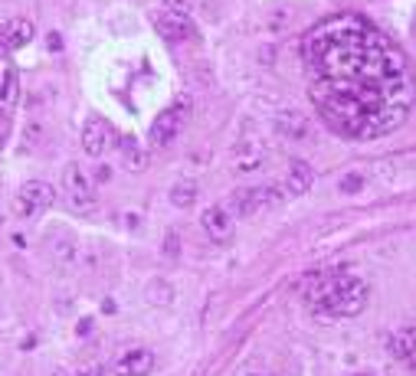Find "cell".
I'll return each mask as SVG.
<instances>
[{
	"instance_id": "1",
	"label": "cell",
	"mask_w": 416,
	"mask_h": 376,
	"mask_svg": "<svg viewBox=\"0 0 416 376\" xmlns=\"http://www.w3.org/2000/svg\"><path fill=\"white\" fill-rule=\"evenodd\" d=\"M305 69L318 115L354 141L390 135L410 115L413 85L403 53L357 16H331L308 33Z\"/></svg>"
},
{
	"instance_id": "2",
	"label": "cell",
	"mask_w": 416,
	"mask_h": 376,
	"mask_svg": "<svg viewBox=\"0 0 416 376\" xmlns=\"http://www.w3.org/2000/svg\"><path fill=\"white\" fill-rule=\"evenodd\" d=\"M305 298L318 317H354L367 304V285L351 271H318L305 282Z\"/></svg>"
},
{
	"instance_id": "3",
	"label": "cell",
	"mask_w": 416,
	"mask_h": 376,
	"mask_svg": "<svg viewBox=\"0 0 416 376\" xmlns=\"http://www.w3.org/2000/svg\"><path fill=\"white\" fill-rule=\"evenodd\" d=\"M285 190L282 183H269V187H243L236 193L226 200V210L239 216V219H249V216H259V213L272 210V206H279L285 200Z\"/></svg>"
},
{
	"instance_id": "4",
	"label": "cell",
	"mask_w": 416,
	"mask_h": 376,
	"mask_svg": "<svg viewBox=\"0 0 416 376\" xmlns=\"http://www.w3.org/2000/svg\"><path fill=\"white\" fill-rule=\"evenodd\" d=\"M187 115H191V98L184 95V98H178V105H174V108H164L161 115L151 121L148 141L154 144V148H171V144H174V137L180 135V124H184Z\"/></svg>"
},
{
	"instance_id": "5",
	"label": "cell",
	"mask_w": 416,
	"mask_h": 376,
	"mask_svg": "<svg viewBox=\"0 0 416 376\" xmlns=\"http://www.w3.org/2000/svg\"><path fill=\"white\" fill-rule=\"evenodd\" d=\"M62 190H66V200H69V210L75 213H92L99 206V196L92 190V180L86 177V170L79 164H69L66 174H62Z\"/></svg>"
},
{
	"instance_id": "6",
	"label": "cell",
	"mask_w": 416,
	"mask_h": 376,
	"mask_svg": "<svg viewBox=\"0 0 416 376\" xmlns=\"http://www.w3.org/2000/svg\"><path fill=\"white\" fill-rule=\"evenodd\" d=\"M115 144H119V135H115L112 121H105V118L86 121V128H82V150L89 157H102L105 150H112Z\"/></svg>"
},
{
	"instance_id": "7",
	"label": "cell",
	"mask_w": 416,
	"mask_h": 376,
	"mask_svg": "<svg viewBox=\"0 0 416 376\" xmlns=\"http://www.w3.org/2000/svg\"><path fill=\"white\" fill-rule=\"evenodd\" d=\"M266 144L253 135H243L236 141V148H233V167H236L239 174H253L259 167L266 164Z\"/></svg>"
},
{
	"instance_id": "8",
	"label": "cell",
	"mask_w": 416,
	"mask_h": 376,
	"mask_svg": "<svg viewBox=\"0 0 416 376\" xmlns=\"http://www.w3.org/2000/svg\"><path fill=\"white\" fill-rule=\"evenodd\" d=\"M151 23H154V30L161 33L164 40H191L193 33H197L191 16L174 14V10H158V14H151Z\"/></svg>"
},
{
	"instance_id": "9",
	"label": "cell",
	"mask_w": 416,
	"mask_h": 376,
	"mask_svg": "<svg viewBox=\"0 0 416 376\" xmlns=\"http://www.w3.org/2000/svg\"><path fill=\"white\" fill-rule=\"evenodd\" d=\"M308 115L305 111H298V108H285V111H279L276 118H272V131L279 137H285V141H305L308 137Z\"/></svg>"
},
{
	"instance_id": "10",
	"label": "cell",
	"mask_w": 416,
	"mask_h": 376,
	"mask_svg": "<svg viewBox=\"0 0 416 376\" xmlns=\"http://www.w3.org/2000/svg\"><path fill=\"white\" fill-rule=\"evenodd\" d=\"M200 223L207 229V236L217 245H226V242L233 239V213L226 210V206H210L204 216H200Z\"/></svg>"
},
{
	"instance_id": "11",
	"label": "cell",
	"mask_w": 416,
	"mask_h": 376,
	"mask_svg": "<svg viewBox=\"0 0 416 376\" xmlns=\"http://www.w3.org/2000/svg\"><path fill=\"white\" fill-rule=\"evenodd\" d=\"M33 40V23L23 16H10L0 23V46L3 49H23Z\"/></svg>"
},
{
	"instance_id": "12",
	"label": "cell",
	"mask_w": 416,
	"mask_h": 376,
	"mask_svg": "<svg viewBox=\"0 0 416 376\" xmlns=\"http://www.w3.org/2000/svg\"><path fill=\"white\" fill-rule=\"evenodd\" d=\"M154 370V353L145 347H134L128 353H121L115 363V373L119 376H148Z\"/></svg>"
},
{
	"instance_id": "13",
	"label": "cell",
	"mask_w": 416,
	"mask_h": 376,
	"mask_svg": "<svg viewBox=\"0 0 416 376\" xmlns=\"http://www.w3.org/2000/svg\"><path fill=\"white\" fill-rule=\"evenodd\" d=\"M119 154H121L125 170H132V174H141V170H148V164H151L148 148H141V144H138V137H132V135L119 137Z\"/></svg>"
},
{
	"instance_id": "14",
	"label": "cell",
	"mask_w": 416,
	"mask_h": 376,
	"mask_svg": "<svg viewBox=\"0 0 416 376\" xmlns=\"http://www.w3.org/2000/svg\"><path fill=\"white\" fill-rule=\"evenodd\" d=\"M312 183H315V170L305 161H289V170H285V187H289V193L292 196H302V193H308L312 190Z\"/></svg>"
},
{
	"instance_id": "15",
	"label": "cell",
	"mask_w": 416,
	"mask_h": 376,
	"mask_svg": "<svg viewBox=\"0 0 416 376\" xmlns=\"http://www.w3.org/2000/svg\"><path fill=\"white\" fill-rule=\"evenodd\" d=\"M390 353L400 363L416 366V327H400L390 334Z\"/></svg>"
},
{
	"instance_id": "16",
	"label": "cell",
	"mask_w": 416,
	"mask_h": 376,
	"mask_svg": "<svg viewBox=\"0 0 416 376\" xmlns=\"http://www.w3.org/2000/svg\"><path fill=\"white\" fill-rule=\"evenodd\" d=\"M20 196L30 200L36 210H49V206L56 203V187H49L46 180H27L20 187Z\"/></svg>"
},
{
	"instance_id": "17",
	"label": "cell",
	"mask_w": 416,
	"mask_h": 376,
	"mask_svg": "<svg viewBox=\"0 0 416 376\" xmlns=\"http://www.w3.org/2000/svg\"><path fill=\"white\" fill-rule=\"evenodd\" d=\"M145 298H148V304L171 308V304H174V288L167 285V282H161V278H154V282L145 288Z\"/></svg>"
},
{
	"instance_id": "18",
	"label": "cell",
	"mask_w": 416,
	"mask_h": 376,
	"mask_svg": "<svg viewBox=\"0 0 416 376\" xmlns=\"http://www.w3.org/2000/svg\"><path fill=\"white\" fill-rule=\"evenodd\" d=\"M171 203L178 206V210H187L197 203V183L193 180H180L174 183V190H171Z\"/></svg>"
},
{
	"instance_id": "19",
	"label": "cell",
	"mask_w": 416,
	"mask_h": 376,
	"mask_svg": "<svg viewBox=\"0 0 416 376\" xmlns=\"http://www.w3.org/2000/svg\"><path fill=\"white\" fill-rule=\"evenodd\" d=\"M75 249H79V245H75V239H69V236H60V239L53 242V256L60 258V262H73Z\"/></svg>"
},
{
	"instance_id": "20",
	"label": "cell",
	"mask_w": 416,
	"mask_h": 376,
	"mask_svg": "<svg viewBox=\"0 0 416 376\" xmlns=\"http://www.w3.org/2000/svg\"><path fill=\"white\" fill-rule=\"evenodd\" d=\"M338 190H341V193H360V190H364V177H360V174H344L341 183H338Z\"/></svg>"
},
{
	"instance_id": "21",
	"label": "cell",
	"mask_w": 416,
	"mask_h": 376,
	"mask_svg": "<svg viewBox=\"0 0 416 376\" xmlns=\"http://www.w3.org/2000/svg\"><path fill=\"white\" fill-rule=\"evenodd\" d=\"M23 137H27V141H23V148L33 150L36 144H40V137H43V128H40L36 121H30V124H27V131H23Z\"/></svg>"
},
{
	"instance_id": "22",
	"label": "cell",
	"mask_w": 416,
	"mask_h": 376,
	"mask_svg": "<svg viewBox=\"0 0 416 376\" xmlns=\"http://www.w3.org/2000/svg\"><path fill=\"white\" fill-rule=\"evenodd\" d=\"M197 7V0H164V10H174V14H187Z\"/></svg>"
},
{
	"instance_id": "23",
	"label": "cell",
	"mask_w": 416,
	"mask_h": 376,
	"mask_svg": "<svg viewBox=\"0 0 416 376\" xmlns=\"http://www.w3.org/2000/svg\"><path fill=\"white\" fill-rule=\"evenodd\" d=\"M14 210H16V216H36V213H40L30 200H23V196H16L14 200Z\"/></svg>"
},
{
	"instance_id": "24",
	"label": "cell",
	"mask_w": 416,
	"mask_h": 376,
	"mask_svg": "<svg viewBox=\"0 0 416 376\" xmlns=\"http://www.w3.org/2000/svg\"><path fill=\"white\" fill-rule=\"evenodd\" d=\"M164 252H167V256H171V258H178V256H180L178 232H167V236H164Z\"/></svg>"
},
{
	"instance_id": "25",
	"label": "cell",
	"mask_w": 416,
	"mask_h": 376,
	"mask_svg": "<svg viewBox=\"0 0 416 376\" xmlns=\"http://www.w3.org/2000/svg\"><path fill=\"white\" fill-rule=\"evenodd\" d=\"M46 49L60 53V49H62V36H60V33H49V36H46Z\"/></svg>"
},
{
	"instance_id": "26",
	"label": "cell",
	"mask_w": 416,
	"mask_h": 376,
	"mask_svg": "<svg viewBox=\"0 0 416 376\" xmlns=\"http://www.w3.org/2000/svg\"><path fill=\"white\" fill-rule=\"evenodd\" d=\"M108 177H112V170H108L105 164H99V167H95V174H92V180H95V183H105Z\"/></svg>"
},
{
	"instance_id": "27",
	"label": "cell",
	"mask_w": 416,
	"mask_h": 376,
	"mask_svg": "<svg viewBox=\"0 0 416 376\" xmlns=\"http://www.w3.org/2000/svg\"><path fill=\"white\" fill-rule=\"evenodd\" d=\"M75 331L82 334V337H86V334H92V317H82V321H79V327H75Z\"/></svg>"
},
{
	"instance_id": "28",
	"label": "cell",
	"mask_w": 416,
	"mask_h": 376,
	"mask_svg": "<svg viewBox=\"0 0 416 376\" xmlns=\"http://www.w3.org/2000/svg\"><path fill=\"white\" fill-rule=\"evenodd\" d=\"M0 150H3V135H0Z\"/></svg>"
},
{
	"instance_id": "29",
	"label": "cell",
	"mask_w": 416,
	"mask_h": 376,
	"mask_svg": "<svg viewBox=\"0 0 416 376\" xmlns=\"http://www.w3.org/2000/svg\"><path fill=\"white\" fill-rule=\"evenodd\" d=\"M413 33H416V16H413Z\"/></svg>"
},
{
	"instance_id": "30",
	"label": "cell",
	"mask_w": 416,
	"mask_h": 376,
	"mask_svg": "<svg viewBox=\"0 0 416 376\" xmlns=\"http://www.w3.org/2000/svg\"><path fill=\"white\" fill-rule=\"evenodd\" d=\"M249 376H266V373H249Z\"/></svg>"
},
{
	"instance_id": "31",
	"label": "cell",
	"mask_w": 416,
	"mask_h": 376,
	"mask_svg": "<svg viewBox=\"0 0 416 376\" xmlns=\"http://www.w3.org/2000/svg\"><path fill=\"white\" fill-rule=\"evenodd\" d=\"M0 219H3V216H0Z\"/></svg>"
}]
</instances>
